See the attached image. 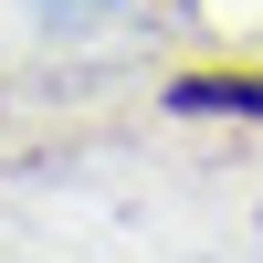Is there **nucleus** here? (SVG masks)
Instances as JSON below:
<instances>
[{"mask_svg":"<svg viewBox=\"0 0 263 263\" xmlns=\"http://www.w3.org/2000/svg\"><path fill=\"white\" fill-rule=\"evenodd\" d=\"M179 116H263V74L253 63H221V74H179L168 84Z\"/></svg>","mask_w":263,"mask_h":263,"instance_id":"f257e3e1","label":"nucleus"}]
</instances>
